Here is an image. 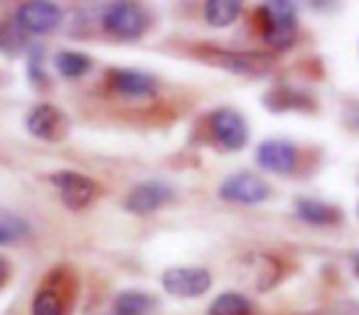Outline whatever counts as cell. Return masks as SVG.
Instances as JSON below:
<instances>
[{"instance_id": "7", "label": "cell", "mask_w": 359, "mask_h": 315, "mask_svg": "<svg viewBox=\"0 0 359 315\" xmlns=\"http://www.w3.org/2000/svg\"><path fill=\"white\" fill-rule=\"evenodd\" d=\"M52 185L60 190V197L69 210H84L94 202L96 182L89 175H81L74 170H60L50 177Z\"/></svg>"}, {"instance_id": "16", "label": "cell", "mask_w": 359, "mask_h": 315, "mask_svg": "<svg viewBox=\"0 0 359 315\" xmlns=\"http://www.w3.org/2000/svg\"><path fill=\"white\" fill-rule=\"evenodd\" d=\"M239 0H210V3H205V20L212 27H229L239 18Z\"/></svg>"}, {"instance_id": "1", "label": "cell", "mask_w": 359, "mask_h": 315, "mask_svg": "<svg viewBox=\"0 0 359 315\" xmlns=\"http://www.w3.org/2000/svg\"><path fill=\"white\" fill-rule=\"evenodd\" d=\"M261 35L264 42L273 50H288L298 30V8L288 0H271L259 11Z\"/></svg>"}, {"instance_id": "6", "label": "cell", "mask_w": 359, "mask_h": 315, "mask_svg": "<svg viewBox=\"0 0 359 315\" xmlns=\"http://www.w3.org/2000/svg\"><path fill=\"white\" fill-rule=\"evenodd\" d=\"M210 128L215 133V138L219 140L222 148L226 150H241L246 143H249V126H246V119L239 114V111L229 109H217L215 114L210 116Z\"/></svg>"}, {"instance_id": "14", "label": "cell", "mask_w": 359, "mask_h": 315, "mask_svg": "<svg viewBox=\"0 0 359 315\" xmlns=\"http://www.w3.org/2000/svg\"><path fill=\"white\" fill-rule=\"evenodd\" d=\"M55 67L62 76H67V79H81V76L91 72L94 62H91V57L84 55V52L65 50L55 57Z\"/></svg>"}, {"instance_id": "15", "label": "cell", "mask_w": 359, "mask_h": 315, "mask_svg": "<svg viewBox=\"0 0 359 315\" xmlns=\"http://www.w3.org/2000/svg\"><path fill=\"white\" fill-rule=\"evenodd\" d=\"M155 308V300L143 290H123L116 295L114 310L116 315H148Z\"/></svg>"}, {"instance_id": "23", "label": "cell", "mask_w": 359, "mask_h": 315, "mask_svg": "<svg viewBox=\"0 0 359 315\" xmlns=\"http://www.w3.org/2000/svg\"><path fill=\"white\" fill-rule=\"evenodd\" d=\"M354 274L359 276V256H357V261H354Z\"/></svg>"}, {"instance_id": "13", "label": "cell", "mask_w": 359, "mask_h": 315, "mask_svg": "<svg viewBox=\"0 0 359 315\" xmlns=\"http://www.w3.org/2000/svg\"><path fill=\"white\" fill-rule=\"evenodd\" d=\"M295 215L303 222L315 224V227L334 224V222H339V217H342L339 210H334V207L325 205V202H320V200H298L295 202Z\"/></svg>"}, {"instance_id": "19", "label": "cell", "mask_w": 359, "mask_h": 315, "mask_svg": "<svg viewBox=\"0 0 359 315\" xmlns=\"http://www.w3.org/2000/svg\"><path fill=\"white\" fill-rule=\"evenodd\" d=\"M27 40H25V32L20 30L18 25L13 22H0V52L8 57H15L25 50Z\"/></svg>"}, {"instance_id": "8", "label": "cell", "mask_w": 359, "mask_h": 315, "mask_svg": "<svg viewBox=\"0 0 359 315\" xmlns=\"http://www.w3.org/2000/svg\"><path fill=\"white\" fill-rule=\"evenodd\" d=\"M175 197V190L163 180H145L135 185L133 190L126 195L123 207L133 215H150V212L160 210V207L170 205Z\"/></svg>"}, {"instance_id": "5", "label": "cell", "mask_w": 359, "mask_h": 315, "mask_svg": "<svg viewBox=\"0 0 359 315\" xmlns=\"http://www.w3.org/2000/svg\"><path fill=\"white\" fill-rule=\"evenodd\" d=\"M271 195V187L264 177L254 175V173H236L229 175L219 187V197L226 202H236V205H261Z\"/></svg>"}, {"instance_id": "10", "label": "cell", "mask_w": 359, "mask_h": 315, "mask_svg": "<svg viewBox=\"0 0 359 315\" xmlns=\"http://www.w3.org/2000/svg\"><path fill=\"white\" fill-rule=\"evenodd\" d=\"M212 60L224 69L246 76H261L273 67V57L264 52H215Z\"/></svg>"}, {"instance_id": "21", "label": "cell", "mask_w": 359, "mask_h": 315, "mask_svg": "<svg viewBox=\"0 0 359 315\" xmlns=\"http://www.w3.org/2000/svg\"><path fill=\"white\" fill-rule=\"evenodd\" d=\"M8 276H11V266H8V261H6V259H0V286L6 283Z\"/></svg>"}, {"instance_id": "11", "label": "cell", "mask_w": 359, "mask_h": 315, "mask_svg": "<svg viewBox=\"0 0 359 315\" xmlns=\"http://www.w3.org/2000/svg\"><path fill=\"white\" fill-rule=\"evenodd\" d=\"M109 84L126 99H150L155 94V79L138 69H111Z\"/></svg>"}, {"instance_id": "18", "label": "cell", "mask_w": 359, "mask_h": 315, "mask_svg": "<svg viewBox=\"0 0 359 315\" xmlns=\"http://www.w3.org/2000/svg\"><path fill=\"white\" fill-rule=\"evenodd\" d=\"M65 295L57 288H40L32 300V315H65Z\"/></svg>"}, {"instance_id": "9", "label": "cell", "mask_w": 359, "mask_h": 315, "mask_svg": "<svg viewBox=\"0 0 359 315\" xmlns=\"http://www.w3.org/2000/svg\"><path fill=\"white\" fill-rule=\"evenodd\" d=\"M256 163L273 175H290L298 166V150L288 140H264L256 148Z\"/></svg>"}, {"instance_id": "22", "label": "cell", "mask_w": 359, "mask_h": 315, "mask_svg": "<svg viewBox=\"0 0 359 315\" xmlns=\"http://www.w3.org/2000/svg\"><path fill=\"white\" fill-rule=\"evenodd\" d=\"M13 234H15V232L6 229V227L0 224V244H3V241H8V239H13Z\"/></svg>"}, {"instance_id": "17", "label": "cell", "mask_w": 359, "mask_h": 315, "mask_svg": "<svg viewBox=\"0 0 359 315\" xmlns=\"http://www.w3.org/2000/svg\"><path fill=\"white\" fill-rule=\"evenodd\" d=\"M210 315H251V303L246 295L226 290L217 295L215 303L210 305Z\"/></svg>"}, {"instance_id": "12", "label": "cell", "mask_w": 359, "mask_h": 315, "mask_svg": "<svg viewBox=\"0 0 359 315\" xmlns=\"http://www.w3.org/2000/svg\"><path fill=\"white\" fill-rule=\"evenodd\" d=\"M25 126L35 138L40 140H55L62 128V114L52 104H37L27 114Z\"/></svg>"}, {"instance_id": "20", "label": "cell", "mask_w": 359, "mask_h": 315, "mask_svg": "<svg viewBox=\"0 0 359 315\" xmlns=\"http://www.w3.org/2000/svg\"><path fill=\"white\" fill-rule=\"evenodd\" d=\"M30 79L45 81V76H42V52H32L30 55Z\"/></svg>"}, {"instance_id": "4", "label": "cell", "mask_w": 359, "mask_h": 315, "mask_svg": "<svg viewBox=\"0 0 359 315\" xmlns=\"http://www.w3.org/2000/svg\"><path fill=\"white\" fill-rule=\"evenodd\" d=\"M62 20V11L57 3L50 0H32V3H22L15 13V25L20 27L25 35H50L57 30Z\"/></svg>"}, {"instance_id": "24", "label": "cell", "mask_w": 359, "mask_h": 315, "mask_svg": "<svg viewBox=\"0 0 359 315\" xmlns=\"http://www.w3.org/2000/svg\"><path fill=\"white\" fill-rule=\"evenodd\" d=\"M357 215H359V207H357Z\"/></svg>"}, {"instance_id": "2", "label": "cell", "mask_w": 359, "mask_h": 315, "mask_svg": "<svg viewBox=\"0 0 359 315\" xmlns=\"http://www.w3.org/2000/svg\"><path fill=\"white\" fill-rule=\"evenodd\" d=\"M101 22L104 30L118 40H138L148 27V13L135 3H111Z\"/></svg>"}, {"instance_id": "3", "label": "cell", "mask_w": 359, "mask_h": 315, "mask_svg": "<svg viewBox=\"0 0 359 315\" xmlns=\"http://www.w3.org/2000/svg\"><path fill=\"white\" fill-rule=\"evenodd\" d=\"M165 293L175 298H200L212 288V274L202 266H172L160 279Z\"/></svg>"}]
</instances>
